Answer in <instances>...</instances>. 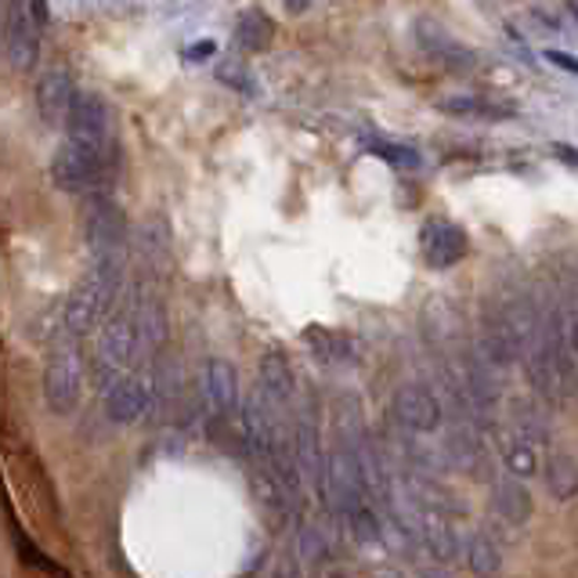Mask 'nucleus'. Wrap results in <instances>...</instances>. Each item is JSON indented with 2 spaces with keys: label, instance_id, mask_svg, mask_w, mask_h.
<instances>
[{
  "label": "nucleus",
  "instance_id": "30",
  "mask_svg": "<svg viewBox=\"0 0 578 578\" xmlns=\"http://www.w3.org/2000/svg\"><path fill=\"white\" fill-rule=\"evenodd\" d=\"M29 19H33V26L37 29H43V26H48L51 22V11H48V0H29Z\"/></svg>",
  "mask_w": 578,
  "mask_h": 578
},
{
  "label": "nucleus",
  "instance_id": "33",
  "mask_svg": "<svg viewBox=\"0 0 578 578\" xmlns=\"http://www.w3.org/2000/svg\"><path fill=\"white\" fill-rule=\"evenodd\" d=\"M423 578H452V575L445 571V564H434V568H427V571H423Z\"/></svg>",
  "mask_w": 578,
  "mask_h": 578
},
{
  "label": "nucleus",
  "instance_id": "2",
  "mask_svg": "<svg viewBox=\"0 0 578 578\" xmlns=\"http://www.w3.org/2000/svg\"><path fill=\"white\" fill-rule=\"evenodd\" d=\"M51 178L69 196H106V185L112 178V159L91 156L77 149L72 141H62L51 159Z\"/></svg>",
  "mask_w": 578,
  "mask_h": 578
},
{
  "label": "nucleus",
  "instance_id": "17",
  "mask_svg": "<svg viewBox=\"0 0 578 578\" xmlns=\"http://www.w3.org/2000/svg\"><path fill=\"white\" fill-rule=\"evenodd\" d=\"M462 560H467L474 578H499V571H502V554H499V546L491 542L488 531L467 535V542H462Z\"/></svg>",
  "mask_w": 578,
  "mask_h": 578
},
{
  "label": "nucleus",
  "instance_id": "10",
  "mask_svg": "<svg viewBox=\"0 0 578 578\" xmlns=\"http://www.w3.org/2000/svg\"><path fill=\"white\" fill-rule=\"evenodd\" d=\"M199 398L210 416L231 419V412L239 409V380H236V369H231L225 358H210L207 366H202Z\"/></svg>",
  "mask_w": 578,
  "mask_h": 578
},
{
  "label": "nucleus",
  "instance_id": "9",
  "mask_svg": "<svg viewBox=\"0 0 578 578\" xmlns=\"http://www.w3.org/2000/svg\"><path fill=\"white\" fill-rule=\"evenodd\" d=\"M77 101V83H72L69 69H48L37 83V116L43 120V127H66L69 109Z\"/></svg>",
  "mask_w": 578,
  "mask_h": 578
},
{
  "label": "nucleus",
  "instance_id": "19",
  "mask_svg": "<svg viewBox=\"0 0 578 578\" xmlns=\"http://www.w3.org/2000/svg\"><path fill=\"white\" fill-rule=\"evenodd\" d=\"M271 40H275V22L260 8H246L239 14V22H236V43L239 48L250 51V54H260V51L271 48Z\"/></svg>",
  "mask_w": 578,
  "mask_h": 578
},
{
  "label": "nucleus",
  "instance_id": "4",
  "mask_svg": "<svg viewBox=\"0 0 578 578\" xmlns=\"http://www.w3.org/2000/svg\"><path fill=\"white\" fill-rule=\"evenodd\" d=\"M83 236L91 246V260L98 257H127V221L116 199L106 196H87L83 210Z\"/></svg>",
  "mask_w": 578,
  "mask_h": 578
},
{
  "label": "nucleus",
  "instance_id": "16",
  "mask_svg": "<svg viewBox=\"0 0 578 578\" xmlns=\"http://www.w3.org/2000/svg\"><path fill=\"white\" fill-rule=\"evenodd\" d=\"M260 390H265V395L279 405V409H286V405L293 401V395H297L289 361L279 351H268L265 358H260Z\"/></svg>",
  "mask_w": 578,
  "mask_h": 578
},
{
  "label": "nucleus",
  "instance_id": "7",
  "mask_svg": "<svg viewBox=\"0 0 578 578\" xmlns=\"http://www.w3.org/2000/svg\"><path fill=\"white\" fill-rule=\"evenodd\" d=\"M467 250H470L467 231L452 221H427L423 231H419V253H423L427 268L434 271L459 265V260L467 257Z\"/></svg>",
  "mask_w": 578,
  "mask_h": 578
},
{
  "label": "nucleus",
  "instance_id": "6",
  "mask_svg": "<svg viewBox=\"0 0 578 578\" xmlns=\"http://www.w3.org/2000/svg\"><path fill=\"white\" fill-rule=\"evenodd\" d=\"M395 416H398V427L409 430V434H419V438H427V434H438L441 430V401L438 395L427 387V383H401L395 390Z\"/></svg>",
  "mask_w": 578,
  "mask_h": 578
},
{
  "label": "nucleus",
  "instance_id": "29",
  "mask_svg": "<svg viewBox=\"0 0 578 578\" xmlns=\"http://www.w3.org/2000/svg\"><path fill=\"white\" fill-rule=\"evenodd\" d=\"M213 51H217L213 40H199V43H192V48H185L181 54L188 58V62H207V58H213Z\"/></svg>",
  "mask_w": 578,
  "mask_h": 578
},
{
  "label": "nucleus",
  "instance_id": "26",
  "mask_svg": "<svg viewBox=\"0 0 578 578\" xmlns=\"http://www.w3.org/2000/svg\"><path fill=\"white\" fill-rule=\"evenodd\" d=\"M441 112H452V116H506L510 109H499V106H488V101H477V98H448L438 106Z\"/></svg>",
  "mask_w": 578,
  "mask_h": 578
},
{
  "label": "nucleus",
  "instance_id": "8",
  "mask_svg": "<svg viewBox=\"0 0 578 578\" xmlns=\"http://www.w3.org/2000/svg\"><path fill=\"white\" fill-rule=\"evenodd\" d=\"M4 51L11 69H33L40 54V29L29 19V8L22 0H8V19H4Z\"/></svg>",
  "mask_w": 578,
  "mask_h": 578
},
{
  "label": "nucleus",
  "instance_id": "27",
  "mask_svg": "<svg viewBox=\"0 0 578 578\" xmlns=\"http://www.w3.org/2000/svg\"><path fill=\"white\" fill-rule=\"evenodd\" d=\"M297 546H300V560L303 564H308V568H311V564H318V560H322L326 554H329V542H326V535L322 531H318V528H300V539H297Z\"/></svg>",
  "mask_w": 578,
  "mask_h": 578
},
{
  "label": "nucleus",
  "instance_id": "20",
  "mask_svg": "<svg viewBox=\"0 0 578 578\" xmlns=\"http://www.w3.org/2000/svg\"><path fill=\"white\" fill-rule=\"evenodd\" d=\"M510 430L528 438L531 445H546L549 441V427H546V416L539 412V401H528V398H517L510 405Z\"/></svg>",
  "mask_w": 578,
  "mask_h": 578
},
{
  "label": "nucleus",
  "instance_id": "34",
  "mask_svg": "<svg viewBox=\"0 0 578 578\" xmlns=\"http://www.w3.org/2000/svg\"><path fill=\"white\" fill-rule=\"evenodd\" d=\"M376 578H405L401 571H383V575H376Z\"/></svg>",
  "mask_w": 578,
  "mask_h": 578
},
{
  "label": "nucleus",
  "instance_id": "24",
  "mask_svg": "<svg viewBox=\"0 0 578 578\" xmlns=\"http://www.w3.org/2000/svg\"><path fill=\"white\" fill-rule=\"evenodd\" d=\"M366 149L372 156H380L383 163L398 167V170H416L419 167V152L409 144H390V141H366Z\"/></svg>",
  "mask_w": 578,
  "mask_h": 578
},
{
  "label": "nucleus",
  "instance_id": "14",
  "mask_svg": "<svg viewBox=\"0 0 578 578\" xmlns=\"http://www.w3.org/2000/svg\"><path fill=\"white\" fill-rule=\"evenodd\" d=\"M491 506H496L506 525H528V517H531L528 488L520 485L517 474H510V470H506L496 481V488H491Z\"/></svg>",
  "mask_w": 578,
  "mask_h": 578
},
{
  "label": "nucleus",
  "instance_id": "1",
  "mask_svg": "<svg viewBox=\"0 0 578 578\" xmlns=\"http://www.w3.org/2000/svg\"><path fill=\"white\" fill-rule=\"evenodd\" d=\"M80 383H83V361H80V340L54 332V347L43 369V398L54 416H69L80 405Z\"/></svg>",
  "mask_w": 578,
  "mask_h": 578
},
{
  "label": "nucleus",
  "instance_id": "18",
  "mask_svg": "<svg viewBox=\"0 0 578 578\" xmlns=\"http://www.w3.org/2000/svg\"><path fill=\"white\" fill-rule=\"evenodd\" d=\"M546 488L557 502H568V499L578 496V459L571 452H564V448L549 452V459H546Z\"/></svg>",
  "mask_w": 578,
  "mask_h": 578
},
{
  "label": "nucleus",
  "instance_id": "23",
  "mask_svg": "<svg viewBox=\"0 0 578 578\" xmlns=\"http://www.w3.org/2000/svg\"><path fill=\"white\" fill-rule=\"evenodd\" d=\"M347 520V531H351V539L358 546H376L383 539V525H380V514L372 510V506L361 499L358 506H351V510L343 514Z\"/></svg>",
  "mask_w": 578,
  "mask_h": 578
},
{
  "label": "nucleus",
  "instance_id": "28",
  "mask_svg": "<svg viewBox=\"0 0 578 578\" xmlns=\"http://www.w3.org/2000/svg\"><path fill=\"white\" fill-rule=\"evenodd\" d=\"M217 80L228 83V87H236V91H242V94H257V80L239 62H221V66H217Z\"/></svg>",
  "mask_w": 578,
  "mask_h": 578
},
{
  "label": "nucleus",
  "instance_id": "3",
  "mask_svg": "<svg viewBox=\"0 0 578 578\" xmlns=\"http://www.w3.org/2000/svg\"><path fill=\"white\" fill-rule=\"evenodd\" d=\"M66 130H69L66 141H72L77 149L101 156V159H112V120H109V106L101 94L77 91Z\"/></svg>",
  "mask_w": 578,
  "mask_h": 578
},
{
  "label": "nucleus",
  "instance_id": "32",
  "mask_svg": "<svg viewBox=\"0 0 578 578\" xmlns=\"http://www.w3.org/2000/svg\"><path fill=\"white\" fill-rule=\"evenodd\" d=\"M546 58H549V62H554V66L568 69V72H575V77H578V58L564 54V51H546Z\"/></svg>",
  "mask_w": 578,
  "mask_h": 578
},
{
  "label": "nucleus",
  "instance_id": "21",
  "mask_svg": "<svg viewBox=\"0 0 578 578\" xmlns=\"http://www.w3.org/2000/svg\"><path fill=\"white\" fill-rule=\"evenodd\" d=\"M502 462H506V470L517 477L539 474V445H531L528 438H520V434L506 430L502 434Z\"/></svg>",
  "mask_w": 578,
  "mask_h": 578
},
{
  "label": "nucleus",
  "instance_id": "31",
  "mask_svg": "<svg viewBox=\"0 0 578 578\" xmlns=\"http://www.w3.org/2000/svg\"><path fill=\"white\" fill-rule=\"evenodd\" d=\"M275 578H300V560L293 554H286L279 564H275Z\"/></svg>",
  "mask_w": 578,
  "mask_h": 578
},
{
  "label": "nucleus",
  "instance_id": "12",
  "mask_svg": "<svg viewBox=\"0 0 578 578\" xmlns=\"http://www.w3.org/2000/svg\"><path fill=\"white\" fill-rule=\"evenodd\" d=\"M416 43H419V48H423V51L434 58V62H441L445 69L470 72V69L477 66L474 51H470V48H462L459 40H452V37H448L445 29L438 26V22H430V19L416 22Z\"/></svg>",
  "mask_w": 578,
  "mask_h": 578
},
{
  "label": "nucleus",
  "instance_id": "5",
  "mask_svg": "<svg viewBox=\"0 0 578 578\" xmlns=\"http://www.w3.org/2000/svg\"><path fill=\"white\" fill-rule=\"evenodd\" d=\"M98 355L112 361L116 369L127 372L134 361L144 355L141 351V337H138V318H134V300H127L120 311H109L106 326H101V340H98Z\"/></svg>",
  "mask_w": 578,
  "mask_h": 578
},
{
  "label": "nucleus",
  "instance_id": "11",
  "mask_svg": "<svg viewBox=\"0 0 578 578\" xmlns=\"http://www.w3.org/2000/svg\"><path fill=\"white\" fill-rule=\"evenodd\" d=\"M149 376H134V372H123L106 390V412L116 423H134L144 412H149Z\"/></svg>",
  "mask_w": 578,
  "mask_h": 578
},
{
  "label": "nucleus",
  "instance_id": "25",
  "mask_svg": "<svg viewBox=\"0 0 578 578\" xmlns=\"http://www.w3.org/2000/svg\"><path fill=\"white\" fill-rule=\"evenodd\" d=\"M560 318H564V337H568V347L578 355V275H571V282L560 297Z\"/></svg>",
  "mask_w": 578,
  "mask_h": 578
},
{
  "label": "nucleus",
  "instance_id": "15",
  "mask_svg": "<svg viewBox=\"0 0 578 578\" xmlns=\"http://www.w3.org/2000/svg\"><path fill=\"white\" fill-rule=\"evenodd\" d=\"M303 343L311 347V355L322 366H351L355 361V343L343 332H332L326 326H308L303 329Z\"/></svg>",
  "mask_w": 578,
  "mask_h": 578
},
{
  "label": "nucleus",
  "instance_id": "13",
  "mask_svg": "<svg viewBox=\"0 0 578 578\" xmlns=\"http://www.w3.org/2000/svg\"><path fill=\"white\" fill-rule=\"evenodd\" d=\"M423 546L430 549V557L438 564H456L462 557L459 531H456L452 520H448V514L441 510L438 499L423 510Z\"/></svg>",
  "mask_w": 578,
  "mask_h": 578
},
{
  "label": "nucleus",
  "instance_id": "22",
  "mask_svg": "<svg viewBox=\"0 0 578 578\" xmlns=\"http://www.w3.org/2000/svg\"><path fill=\"white\" fill-rule=\"evenodd\" d=\"M138 253L144 260V268H163L167 257H170V236H167V225L159 221H144L141 231H138Z\"/></svg>",
  "mask_w": 578,
  "mask_h": 578
}]
</instances>
